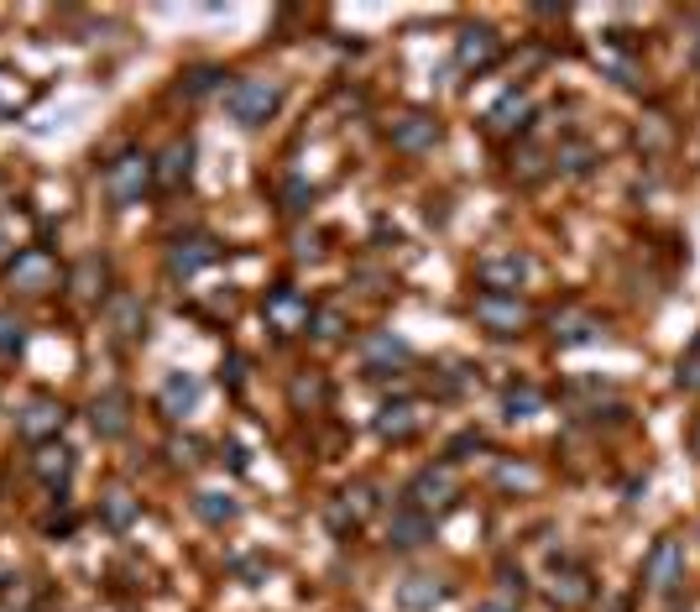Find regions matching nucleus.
Instances as JSON below:
<instances>
[{
	"label": "nucleus",
	"instance_id": "nucleus-1",
	"mask_svg": "<svg viewBox=\"0 0 700 612\" xmlns=\"http://www.w3.org/2000/svg\"><path fill=\"white\" fill-rule=\"evenodd\" d=\"M277 105H283V84L272 79H236L225 89V110L241 126H262L267 116H277Z\"/></svg>",
	"mask_w": 700,
	"mask_h": 612
},
{
	"label": "nucleus",
	"instance_id": "nucleus-2",
	"mask_svg": "<svg viewBox=\"0 0 700 612\" xmlns=\"http://www.w3.org/2000/svg\"><path fill=\"white\" fill-rule=\"evenodd\" d=\"M152 173H157V168H152V157H147V152H121V157H115V163L105 168V194L126 210V204H136V199L147 194Z\"/></svg>",
	"mask_w": 700,
	"mask_h": 612
},
{
	"label": "nucleus",
	"instance_id": "nucleus-3",
	"mask_svg": "<svg viewBox=\"0 0 700 612\" xmlns=\"http://www.w3.org/2000/svg\"><path fill=\"white\" fill-rule=\"evenodd\" d=\"M262 320H267V330H277V335H298V330H309L314 304H309V293L277 283V288L267 293V304H262Z\"/></svg>",
	"mask_w": 700,
	"mask_h": 612
},
{
	"label": "nucleus",
	"instance_id": "nucleus-4",
	"mask_svg": "<svg viewBox=\"0 0 700 612\" xmlns=\"http://www.w3.org/2000/svg\"><path fill=\"white\" fill-rule=\"evenodd\" d=\"M643 581H648V592H659V597L674 592V586L685 581V544L664 534V539L648 550V560H643Z\"/></svg>",
	"mask_w": 700,
	"mask_h": 612
},
{
	"label": "nucleus",
	"instance_id": "nucleus-5",
	"mask_svg": "<svg viewBox=\"0 0 700 612\" xmlns=\"http://www.w3.org/2000/svg\"><path fill=\"white\" fill-rule=\"evenodd\" d=\"M528 257L523 252H492V257H481L476 262V278H481V288L486 293H512L518 299V288L528 283Z\"/></svg>",
	"mask_w": 700,
	"mask_h": 612
},
{
	"label": "nucleus",
	"instance_id": "nucleus-6",
	"mask_svg": "<svg viewBox=\"0 0 700 612\" xmlns=\"http://www.w3.org/2000/svg\"><path fill=\"white\" fill-rule=\"evenodd\" d=\"M502 58V37L492 27H460L455 37V63L465 68V74H486Z\"/></svg>",
	"mask_w": 700,
	"mask_h": 612
},
{
	"label": "nucleus",
	"instance_id": "nucleus-7",
	"mask_svg": "<svg viewBox=\"0 0 700 612\" xmlns=\"http://www.w3.org/2000/svg\"><path fill=\"white\" fill-rule=\"evenodd\" d=\"M6 278H11V288H21V293H48V288L58 283V262L42 252V246H27V252H16V262L6 267Z\"/></svg>",
	"mask_w": 700,
	"mask_h": 612
},
{
	"label": "nucleus",
	"instance_id": "nucleus-8",
	"mask_svg": "<svg viewBox=\"0 0 700 612\" xmlns=\"http://www.w3.org/2000/svg\"><path fill=\"white\" fill-rule=\"evenodd\" d=\"M476 320L492 335H518L528 325V304L512 299V293H481V299H476Z\"/></svg>",
	"mask_w": 700,
	"mask_h": 612
},
{
	"label": "nucleus",
	"instance_id": "nucleus-9",
	"mask_svg": "<svg viewBox=\"0 0 700 612\" xmlns=\"http://www.w3.org/2000/svg\"><path fill=\"white\" fill-rule=\"evenodd\" d=\"M455 497V466H424L408 482V508L429 513V508H445Z\"/></svg>",
	"mask_w": 700,
	"mask_h": 612
},
{
	"label": "nucleus",
	"instance_id": "nucleus-10",
	"mask_svg": "<svg viewBox=\"0 0 700 612\" xmlns=\"http://www.w3.org/2000/svg\"><path fill=\"white\" fill-rule=\"evenodd\" d=\"M371 513H377V487L356 482V487H345L335 503H330V529L335 534H350V529H361Z\"/></svg>",
	"mask_w": 700,
	"mask_h": 612
},
{
	"label": "nucleus",
	"instance_id": "nucleus-11",
	"mask_svg": "<svg viewBox=\"0 0 700 612\" xmlns=\"http://www.w3.org/2000/svg\"><path fill=\"white\" fill-rule=\"evenodd\" d=\"M89 424H95L100 440H121L131 429V398L126 393H100L89 403Z\"/></svg>",
	"mask_w": 700,
	"mask_h": 612
},
{
	"label": "nucleus",
	"instance_id": "nucleus-12",
	"mask_svg": "<svg viewBox=\"0 0 700 612\" xmlns=\"http://www.w3.org/2000/svg\"><path fill=\"white\" fill-rule=\"evenodd\" d=\"M16 429L27 440H37V445H48V435H58V429H63V403L58 398H32L16 414Z\"/></svg>",
	"mask_w": 700,
	"mask_h": 612
},
{
	"label": "nucleus",
	"instance_id": "nucleus-13",
	"mask_svg": "<svg viewBox=\"0 0 700 612\" xmlns=\"http://www.w3.org/2000/svg\"><path fill=\"white\" fill-rule=\"evenodd\" d=\"M486 126H492L497 136H518L533 126V100L523 95V89H507V95L486 110Z\"/></svg>",
	"mask_w": 700,
	"mask_h": 612
},
{
	"label": "nucleus",
	"instance_id": "nucleus-14",
	"mask_svg": "<svg viewBox=\"0 0 700 612\" xmlns=\"http://www.w3.org/2000/svg\"><path fill=\"white\" fill-rule=\"evenodd\" d=\"M220 257V246L209 241V236H189V241H173V252H168V272L173 278H194L199 267H209Z\"/></svg>",
	"mask_w": 700,
	"mask_h": 612
},
{
	"label": "nucleus",
	"instance_id": "nucleus-15",
	"mask_svg": "<svg viewBox=\"0 0 700 612\" xmlns=\"http://www.w3.org/2000/svg\"><path fill=\"white\" fill-rule=\"evenodd\" d=\"M429 534H434L429 513H418V508H408V503L392 513V524H387V544H392V550H418Z\"/></svg>",
	"mask_w": 700,
	"mask_h": 612
},
{
	"label": "nucleus",
	"instance_id": "nucleus-16",
	"mask_svg": "<svg viewBox=\"0 0 700 612\" xmlns=\"http://www.w3.org/2000/svg\"><path fill=\"white\" fill-rule=\"evenodd\" d=\"M439 142V121L434 116H403V121H392V147L398 152H429Z\"/></svg>",
	"mask_w": 700,
	"mask_h": 612
},
{
	"label": "nucleus",
	"instance_id": "nucleus-17",
	"mask_svg": "<svg viewBox=\"0 0 700 612\" xmlns=\"http://www.w3.org/2000/svg\"><path fill=\"white\" fill-rule=\"evenodd\" d=\"M418 429H424L418 403H382V408H377V435H382V440H413Z\"/></svg>",
	"mask_w": 700,
	"mask_h": 612
},
{
	"label": "nucleus",
	"instance_id": "nucleus-18",
	"mask_svg": "<svg viewBox=\"0 0 700 612\" xmlns=\"http://www.w3.org/2000/svg\"><path fill=\"white\" fill-rule=\"evenodd\" d=\"M591 576L580 571V565H554V581H549V597L559 602V607H586L591 602Z\"/></svg>",
	"mask_w": 700,
	"mask_h": 612
},
{
	"label": "nucleus",
	"instance_id": "nucleus-19",
	"mask_svg": "<svg viewBox=\"0 0 700 612\" xmlns=\"http://www.w3.org/2000/svg\"><path fill=\"white\" fill-rule=\"evenodd\" d=\"M199 398H204L199 377H189V372H168V382H162V408H168V419L194 414V408H199Z\"/></svg>",
	"mask_w": 700,
	"mask_h": 612
},
{
	"label": "nucleus",
	"instance_id": "nucleus-20",
	"mask_svg": "<svg viewBox=\"0 0 700 612\" xmlns=\"http://www.w3.org/2000/svg\"><path fill=\"white\" fill-rule=\"evenodd\" d=\"M445 597H450V586L434 581V576H408V581L398 586V607H403V612H429V607H439Z\"/></svg>",
	"mask_w": 700,
	"mask_h": 612
},
{
	"label": "nucleus",
	"instance_id": "nucleus-21",
	"mask_svg": "<svg viewBox=\"0 0 700 612\" xmlns=\"http://www.w3.org/2000/svg\"><path fill=\"white\" fill-rule=\"evenodd\" d=\"M601 335V320L586 309H565V314H554V340L559 346H591V340Z\"/></svg>",
	"mask_w": 700,
	"mask_h": 612
},
{
	"label": "nucleus",
	"instance_id": "nucleus-22",
	"mask_svg": "<svg viewBox=\"0 0 700 612\" xmlns=\"http://www.w3.org/2000/svg\"><path fill=\"white\" fill-rule=\"evenodd\" d=\"M189 168H194V142H189V136H183V142H173L168 152H162V163H157V184L162 189H178L183 184V178H189Z\"/></svg>",
	"mask_w": 700,
	"mask_h": 612
},
{
	"label": "nucleus",
	"instance_id": "nucleus-23",
	"mask_svg": "<svg viewBox=\"0 0 700 612\" xmlns=\"http://www.w3.org/2000/svg\"><path fill=\"white\" fill-rule=\"evenodd\" d=\"M32 471H37L48 487H63L68 471H74V450H68V445H42L37 456H32Z\"/></svg>",
	"mask_w": 700,
	"mask_h": 612
},
{
	"label": "nucleus",
	"instance_id": "nucleus-24",
	"mask_svg": "<svg viewBox=\"0 0 700 612\" xmlns=\"http://www.w3.org/2000/svg\"><path fill=\"white\" fill-rule=\"evenodd\" d=\"M136 513H142V503H136L126 487H110V492L100 497V518H105L110 529H131V524H136Z\"/></svg>",
	"mask_w": 700,
	"mask_h": 612
},
{
	"label": "nucleus",
	"instance_id": "nucleus-25",
	"mask_svg": "<svg viewBox=\"0 0 700 612\" xmlns=\"http://www.w3.org/2000/svg\"><path fill=\"white\" fill-rule=\"evenodd\" d=\"M591 163H596V147H591V142H575V136H570V142H559V147H554V168H559V173H570V178L591 173Z\"/></svg>",
	"mask_w": 700,
	"mask_h": 612
},
{
	"label": "nucleus",
	"instance_id": "nucleus-26",
	"mask_svg": "<svg viewBox=\"0 0 700 612\" xmlns=\"http://www.w3.org/2000/svg\"><path fill=\"white\" fill-rule=\"evenodd\" d=\"M539 408H544V393L528 388V382H518V388L502 393V419H512V424H518V419H533Z\"/></svg>",
	"mask_w": 700,
	"mask_h": 612
},
{
	"label": "nucleus",
	"instance_id": "nucleus-27",
	"mask_svg": "<svg viewBox=\"0 0 700 612\" xmlns=\"http://www.w3.org/2000/svg\"><path fill=\"white\" fill-rule=\"evenodd\" d=\"M361 351H366V367L371 372H387L392 361H408V346H403V340H392V335H371Z\"/></svg>",
	"mask_w": 700,
	"mask_h": 612
},
{
	"label": "nucleus",
	"instance_id": "nucleus-28",
	"mask_svg": "<svg viewBox=\"0 0 700 612\" xmlns=\"http://www.w3.org/2000/svg\"><path fill=\"white\" fill-rule=\"evenodd\" d=\"M110 325H115V335H142V325H147L142 299H131V293H121V299L110 304Z\"/></svg>",
	"mask_w": 700,
	"mask_h": 612
},
{
	"label": "nucleus",
	"instance_id": "nucleus-29",
	"mask_svg": "<svg viewBox=\"0 0 700 612\" xmlns=\"http://www.w3.org/2000/svg\"><path fill=\"white\" fill-rule=\"evenodd\" d=\"M194 513L204 518V524H230V518H236V503H230L225 492H199L194 497Z\"/></svg>",
	"mask_w": 700,
	"mask_h": 612
},
{
	"label": "nucleus",
	"instance_id": "nucleus-30",
	"mask_svg": "<svg viewBox=\"0 0 700 612\" xmlns=\"http://www.w3.org/2000/svg\"><path fill=\"white\" fill-rule=\"evenodd\" d=\"M68 283H74L79 299H95L100 283H105V262H100V257H84V262L74 267V278H68Z\"/></svg>",
	"mask_w": 700,
	"mask_h": 612
},
{
	"label": "nucleus",
	"instance_id": "nucleus-31",
	"mask_svg": "<svg viewBox=\"0 0 700 612\" xmlns=\"http://www.w3.org/2000/svg\"><path fill=\"white\" fill-rule=\"evenodd\" d=\"M209 89H225V74H220V68H194V74H183V95H189V100L209 95Z\"/></svg>",
	"mask_w": 700,
	"mask_h": 612
},
{
	"label": "nucleus",
	"instance_id": "nucleus-32",
	"mask_svg": "<svg viewBox=\"0 0 700 612\" xmlns=\"http://www.w3.org/2000/svg\"><path fill=\"white\" fill-rule=\"evenodd\" d=\"M288 398H293V408H319L324 403V382L319 377H293Z\"/></svg>",
	"mask_w": 700,
	"mask_h": 612
},
{
	"label": "nucleus",
	"instance_id": "nucleus-33",
	"mask_svg": "<svg viewBox=\"0 0 700 612\" xmlns=\"http://www.w3.org/2000/svg\"><path fill=\"white\" fill-rule=\"evenodd\" d=\"M309 330H314L319 340H340V335H345V314H340V309H314Z\"/></svg>",
	"mask_w": 700,
	"mask_h": 612
},
{
	"label": "nucleus",
	"instance_id": "nucleus-34",
	"mask_svg": "<svg viewBox=\"0 0 700 612\" xmlns=\"http://www.w3.org/2000/svg\"><path fill=\"white\" fill-rule=\"evenodd\" d=\"M601 68H606V74H612L617 84H638V68H633V58H622V53H612V48L601 53Z\"/></svg>",
	"mask_w": 700,
	"mask_h": 612
},
{
	"label": "nucleus",
	"instance_id": "nucleus-35",
	"mask_svg": "<svg viewBox=\"0 0 700 612\" xmlns=\"http://www.w3.org/2000/svg\"><path fill=\"white\" fill-rule=\"evenodd\" d=\"M236 571L246 576V586H262V576L272 571V560H262V555H251V560H236Z\"/></svg>",
	"mask_w": 700,
	"mask_h": 612
},
{
	"label": "nucleus",
	"instance_id": "nucleus-36",
	"mask_svg": "<svg viewBox=\"0 0 700 612\" xmlns=\"http://www.w3.org/2000/svg\"><path fill=\"white\" fill-rule=\"evenodd\" d=\"M199 450H204L199 440H173V445H168V456H173L178 466H194V461H204V456H199Z\"/></svg>",
	"mask_w": 700,
	"mask_h": 612
},
{
	"label": "nucleus",
	"instance_id": "nucleus-37",
	"mask_svg": "<svg viewBox=\"0 0 700 612\" xmlns=\"http://www.w3.org/2000/svg\"><path fill=\"white\" fill-rule=\"evenodd\" d=\"M16 346H21V320L0 314V351H16Z\"/></svg>",
	"mask_w": 700,
	"mask_h": 612
},
{
	"label": "nucleus",
	"instance_id": "nucleus-38",
	"mask_svg": "<svg viewBox=\"0 0 700 612\" xmlns=\"http://www.w3.org/2000/svg\"><path fill=\"white\" fill-rule=\"evenodd\" d=\"M471 450H481V435H476V429H465V435H455V445H450V456H455V461H465Z\"/></svg>",
	"mask_w": 700,
	"mask_h": 612
},
{
	"label": "nucleus",
	"instance_id": "nucleus-39",
	"mask_svg": "<svg viewBox=\"0 0 700 612\" xmlns=\"http://www.w3.org/2000/svg\"><path fill=\"white\" fill-rule=\"evenodd\" d=\"M283 199H288V210H303V204L314 199V189H309V184H298V178H293V184L283 189Z\"/></svg>",
	"mask_w": 700,
	"mask_h": 612
},
{
	"label": "nucleus",
	"instance_id": "nucleus-40",
	"mask_svg": "<svg viewBox=\"0 0 700 612\" xmlns=\"http://www.w3.org/2000/svg\"><path fill=\"white\" fill-rule=\"evenodd\" d=\"M680 388L700 393V356H695V361H685V367H680Z\"/></svg>",
	"mask_w": 700,
	"mask_h": 612
},
{
	"label": "nucleus",
	"instance_id": "nucleus-41",
	"mask_svg": "<svg viewBox=\"0 0 700 612\" xmlns=\"http://www.w3.org/2000/svg\"><path fill=\"white\" fill-rule=\"evenodd\" d=\"M476 612H518V602H512V597H492V602H481Z\"/></svg>",
	"mask_w": 700,
	"mask_h": 612
},
{
	"label": "nucleus",
	"instance_id": "nucleus-42",
	"mask_svg": "<svg viewBox=\"0 0 700 612\" xmlns=\"http://www.w3.org/2000/svg\"><path fill=\"white\" fill-rule=\"evenodd\" d=\"M695 450H700V424H695Z\"/></svg>",
	"mask_w": 700,
	"mask_h": 612
},
{
	"label": "nucleus",
	"instance_id": "nucleus-43",
	"mask_svg": "<svg viewBox=\"0 0 700 612\" xmlns=\"http://www.w3.org/2000/svg\"><path fill=\"white\" fill-rule=\"evenodd\" d=\"M695 63H700V37H695Z\"/></svg>",
	"mask_w": 700,
	"mask_h": 612
}]
</instances>
